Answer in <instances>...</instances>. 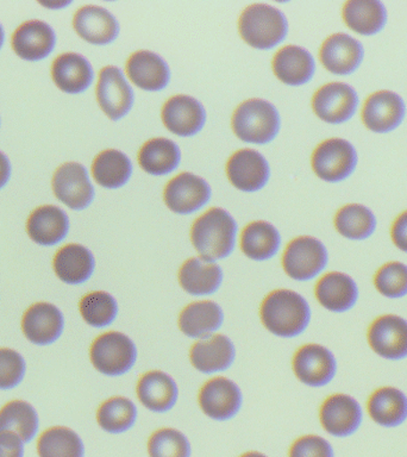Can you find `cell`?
I'll return each instance as SVG.
<instances>
[{
  "label": "cell",
  "mask_w": 407,
  "mask_h": 457,
  "mask_svg": "<svg viewBox=\"0 0 407 457\" xmlns=\"http://www.w3.org/2000/svg\"><path fill=\"white\" fill-rule=\"evenodd\" d=\"M292 368L300 382L321 387L335 378L337 363L330 350L317 343H307L295 353Z\"/></svg>",
  "instance_id": "obj_10"
},
{
  "label": "cell",
  "mask_w": 407,
  "mask_h": 457,
  "mask_svg": "<svg viewBox=\"0 0 407 457\" xmlns=\"http://www.w3.org/2000/svg\"><path fill=\"white\" fill-rule=\"evenodd\" d=\"M67 4H70V2H54V3H42V5H45L46 7H52V9H59V7H62L64 5H67Z\"/></svg>",
  "instance_id": "obj_50"
},
{
  "label": "cell",
  "mask_w": 407,
  "mask_h": 457,
  "mask_svg": "<svg viewBox=\"0 0 407 457\" xmlns=\"http://www.w3.org/2000/svg\"><path fill=\"white\" fill-rule=\"evenodd\" d=\"M95 257L84 245L70 243L57 250L53 260L56 277L68 285H80L92 277Z\"/></svg>",
  "instance_id": "obj_31"
},
{
  "label": "cell",
  "mask_w": 407,
  "mask_h": 457,
  "mask_svg": "<svg viewBox=\"0 0 407 457\" xmlns=\"http://www.w3.org/2000/svg\"><path fill=\"white\" fill-rule=\"evenodd\" d=\"M70 221L60 207L42 205L30 213L27 220V232L32 241L41 245H54L68 234Z\"/></svg>",
  "instance_id": "obj_30"
},
{
  "label": "cell",
  "mask_w": 407,
  "mask_h": 457,
  "mask_svg": "<svg viewBox=\"0 0 407 457\" xmlns=\"http://www.w3.org/2000/svg\"><path fill=\"white\" fill-rule=\"evenodd\" d=\"M239 457H268V456H266V455H264V453H259V452H248V453H242V455Z\"/></svg>",
  "instance_id": "obj_51"
},
{
  "label": "cell",
  "mask_w": 407,
  "mask_h": 457,
  "mask_svg": "<svg viewBox=\"0 0 407 457\" xmlns=\"http://www.w3.org/2000/svg\"><path fill=\"white\" fill-rule=\"evenodd\" d=\"M52 186L56 198L71 210H84L95 198L87 171L80 163L61 164L53 175Z\"/></svg>",
  "instance_id": "obj_14"
},
{
  "label": "cell",
  "mask_w": 407,
  "mask_h": 457,
  "mask_svg": "<svg viewBox=\"0 0 407 457\" xmlns=\"http://www.w3.org/2000/svg\"><path fill=\"white\" fill-rule=\"evenodd\" d=\"M359 96L352 86L343 82H330L318 88L312 96V109L316 116L330 124H342L355 114Z\"/></svg>",
  "instance_id": "obj_9"
},
{
  "label": "cell",
  "mask_w": 407,
  "mask_h": 457,
  "mask_svg": "<svg viewBox=\"0 0 407 457\" xmlns=\"http://www.w3.org/2000/svg\"><path fill=\"white\" fill-rule=\"evenodd\" d=\"M320 421L328 435L337 438L349 437L362 424V410L352 396L336 393L321 403Z\"/></svg>",
  "instance_id": "obj_13"
},
{
  "label": "cell",
  "mask_w": 407,
  "mask_h": 457,
  "mask_svg": "<svg viewBox=\"0 0 407 457\" xmlns=\"http://www.w3.org/2000/svg\"><path fill=\"white\" fill-rule=\"evenodd\" d=\"M223 310L211 300L188 303L179 314V328L191 338H205L213 335L223 324Z\"/></svg>",
  "instance_id": "obj_28"
},
{
  "label": "cell",
  "mask_w": 407,
  "mask_h": 457,
  "mask_svg": "<svg viewBox=\"0 0 407 457\" xmlns=\"http://www.w3.org/2000/svg\"><path fill=\"white\" fill-rule=\"evenodd\" d=\"M73 28L75 32L91 45L104 46L116 39L120 32L116 18L95 5H86L74 14Z\"/></svg>",
  "instance_id": "obj_24"
},
{
  "label": "cell",
  "mask_w": 407,
  "mask_h": 457,
  "mask_svg": "<svg viewBox=\"0 0 407 457\" xmlns=\"http://www.w3.org/2000/svg\"><path fill=\"white\" fill-rule=\"evenodd\" d=\"M243 41L256 49H270L284 41L287 21L284 14L266 4H253L243 11L238 21Z\"/></svg>",
  "instance_id": "obj_4"
},
{
  "label": "cell",
  "mask_w": 407,
  "mask_h": 457,
  "mask_svg": "<svg viewBox=\"0 0 407 457\" xmlns=\"http://www.w3.org/2000/svg\"><path fill=\"white\" fill-rule=\"evenodd\" d=\"M149 457H191V445L181 431L161 428L154 431L146 443Z\"/></svg>",
  "instance_id": "obj_43"
},
{
  "label": "cell",
  "mask_w": 407,
  "mask_h": 457,
  "mask_svg": "<svg viewBox=\"0 0 407 457\" xmlns=\"http://www.w3.org/2000/svg\"><path fill=\"white\" fill-rule=\"evenodd\" d=\"M125 70L129 79L145 91H160L170 82V71L167 63L149 50H138L131 54Z\"/></svg>",
  "instance_id": "obj_26"
},
{
  "label": "cell",
  "mask_w": 407,
  "mask_h": 457,
  "mask_svg": "<svg viewBox=\"0 0 407 457\" xmlns=\"http://www.w3.org/2000/svg\"><path fill=\"white\" fill-rule=\"evenodd\" d=\"M10 178V162L7 157L0 153V188L5 186Z\"/></svg>",
  "instance_id": "obj_49"
},
{
  "label": "cell",
  "mask_w": 407,
  "mask_h": 457,
  "mask_svg": "<svg viewBox=\"0 0 407 457\" xmlns=\"http://www.w3.org/2000/svg\"><path fill=\"white\" fill-rule=\"evenodd\" d=\"M23 443L14 432H0V457H23Z\"/></svg>",
  "instance_id": "obj_47"
},
{
  "label": "cell",
  "mask_w": 407,
  "mask_h": 457,
  "mask_svg": "<svg viewBox=\"0 0 407 457\" xmlns=\"http://www.w3.org/2000/svg\"><path fill=\"white\" fill-rule=\"evenodd\" d=\"M179 146L170 139H149L138 152L139 167L148 174L164 175L173 171L180 162Z\"/></svg>",
  "instance_id": "obj_36"
},
{
  "label": "cell",
  "mask_w": 407,
  "mask_h": 457,
  "mask_svg": "<svg viewBox=\"0 0 407 457\" xmlns=\"http://www.w3.org/2000/svg\"><path fill=\"white\" fill-rule=\"evenodd\" d=\"M342 18L346 27L356 34L373 36L387 23V11L377 0H349L343 5Z\"/></svg>",
  "instance_id": "obj_34"
},
{
  "label": "cell",
  "mask_w": 407,
  "mask_h": 457,
  "mask_svg": "<svg viewBox=\"0 0 407 457\" xmlns=\"http://www.w3.org/2000/svg\"><path fill=\"white\" fill-rule=\"evenodd\" d=\"M37 453L39 457H84V443L71 428L53 427L39 436Z\"/></svg>",
  "instance_id": "obj_40"
},
{
  "label": "cell",
  "mask_w": 407,
  "mask_h": 457,
  "mask_svg": "<svg viewBox=\"0 0 407 457\" xmlns=\"http://www.w3.org/2000/svg\"><path fill=\"white\" fill-rule=\"evenodd\" d=\"M406 105L402 96L387 89L371 93L363 103L361 120L368 130L387 134L403 123Z\"/></svg>",
  "instance_id": "obj_11"
},
{
  "label": "cell",
  "mask_w": 407,
  "mask_h": 457,
  "mask_svg": "<svg viewBox=\"0 0 407 457\" xmlns=\"http://www.w3.org/2000/svg\"><path fill=\"white\" fill-rule=\"evenodd\" d=\"M198 403L204 414L211 420H232L242 407L241 389L230 378H210L200 388Z\"/></svg>",
  "instance_id": "obj_12"
},
{
  "label": "cell",
  "mask_w": 407,
  "mask_h": 457,
  "mask_svg": "<svg viewBox=\"0 0 407 457\" xmlns=\"http://www.w3.org/2000/svg\"><path fill=\"white\" fill-rule=\"evenodd\" d=\"M82 320L93 328H105L112 324L118 314L116 299L104 291L89 292L79 303Z\"/></svg>",
  "instance_id": "obj_42"
},
{
  "label": "cell",
  "mask_w": 407,
  "mask_h": 457,
  "mask_svg": "<svg viewBox=\"0 0 407 457\" xmlns=\"http://www.w3.org/2000/svg\"><path fill=\"white\" fill-rule=\"evenodd\" d=\"M275 77L289 86H300L312 79L316 63L307 50L298 46H286L278 50L271 62Z\"/></svg>",
  "instance_id": "obj_29"
},
{
  "label": "cell",
  "mask_w": 407,
  "mask_h": 457,
  "mask_svg": "<svg viewBox=\"0 0 407 457\" xmlns=\"http://www.w3.org/2000/svg\"><path fill=\"white\" fill-rule=\"evenodd\" d=\"M323 243L310 236L292 239L282 255V268L293 280L307 281L316 278L328 264Z\"/></svg>",
  "instance_id": "obj_7"
},
{
  "label": "cell",
  "mask_w": 407,
  "mask_h": 457,
  "mask_svg": "<svg viewBox=\"0 0 407 457\" xmlns=\"http://www.w3.org/2000/svg\"><path fill=\"white\" fill-rule=\"evenodd\" d=\"M137 420V409L125 396H112L105 400L96 411V421L109 434H121L130 430Z\"/></svg>",
  "instance_id": "obj_41"
},
{
  "label": "cell",
  "mask_w": 407,
  "mask_h": 457,
  "mask_svg": "<svg viewBox=\"0 0 407 457\" xmlns=\"http://www.w3.org/2000/svg\"><path fill=\"white\" fill-rule=\"evenodd\" d=\"M235 135L242 141L266 145L273 141L280 129L278 110L262 99H248L239 104L231 118Z\"/></svg>",
  "instance_id": "obj_3"
},
{
  "label": "cell",
  "mask_w": 407,
  "mask_h": 457,
  "mask_svg": "<svg viewBox=\"0 0 407 457\" xmlns=\"http://www.w3.org/2000/svg\"><path fill=\"white\" fill-rule=\"evenodd\" d=\"M25 374L23 357L16 350L0 348V389L16 387Z\"/></svg>",
  "instance_id": "obj_45"
},
{
  "label": "cell",
  "mask_w": 407,
  "mask_h": 457,
  "mask_svg": "<svg viewBox=\"0 0 407 457\" xmlns=\"http://www.w3.org/2000/svg\"><path fill=\"white\" fill-rule=\"evenodd\" d=\"M363 46L352 36L334 34L328 36L320 49V63L336 75H349L359 70L363 60Z\"/></svg>",
  "instance_id": "obj_18"
},
{
  "label": "cell",
  "mask_w": 407,
  "mask_h": 457,
  "mask_svg": "<svg viewBox=\"0 0 407 457\" xmlns=\"http://www.w3.org/2000/svg\"><path fill=\"white\" fill-rule=\"evenodd\" d=\"M260 318L270 334L291 338L302 335L309 327L311 309L299 293L275 289L261 303Z\"/></svg>",
  "instance_id": "obj_1"
},
{
  "label": "cell",
  "mask_w": 407,
  "mask_h": 457,
  "mask_svg": "<svg viewBox=\"0 0 407 457\" xmlns=\"http://www.w3.org/2000/svg\"><path fill=\"white\" fill-rule=\"evenodd\" d=\"M178 386L173 378L161 370H149L139 377L136 395L145 409L163 413L173 409L178 400Z\"/></svg>",
  "instance_id": "obj_25"
},
{
  "label": "cell",
  "mask_w": 407,
  "mask_h": 457,
  "mask_svg": "<svg viewBox=\"0 0 407 457\" xmlns=\"http://www.w3.org/2000/svg\"><path fill=\"white\" fill-rule=\"evenodd\" d=\"M89 359L99 373L118 377L128 373L135 366L137 349L127 335L107 331L93 341Z\"/></svg>",
  "instance_id": "obj_5"
},
{
  "label": "cell",
  "mask_w": 407,
  "mask_h": 457,
  "mask_svg": "<svg viewBox=\"0 0 407 457\" xmlns=\"http://www.w3.org/2000/svg\"><path fill=\"white\" fill-rule=\"evenodd\" d=\"M63 316L49 303H32L21 318V331L34 345H52L63 331Z\"/></svg>",
  "instance_id": "obj_19"
},
{
  "label": "cell",
  "mask_w": 407,
  "mask_h": 457,
  "mask_svg": "<svg viewBox=\"0 0 407 457\" xmlns=\"http://www.w3.org/2000/svg\"><path fill=\"white\" fill-rule=\"evenodd\" d=\"M211 196L209 184L192 173L178 174L168 181L163 200L168 209L179 214H188L202 209Z\"/></svg>",
  "instance_id": "obj_16"
},
{
  "label": "cell",
  "mask_w": 407,
  "mask_h": 457,
  "mask_svg": "<svg viewBox=\"0 0 407 457\" xmlns=\"http://www.w3.org/2000/svg\"><path fill=\"white\" fill-rule=\"evenodd\" d=\"M161 117L168 131L184 137L198 134L205 124V110L202 104L184 95L168 99L162 106Z\"/></svg>",
  "instance_id": "obj_20"
},
{
  "label": "cell",
  "mask_w": 407,
  "mask_h": 457,
  "mask_svg": "<svg viewBox=\"0 0 407 457\" xmlns=\"http://www.w3.org/2000/svg\"><path fill=\"white\" fill-rule=\"evenodd\" d=\"M314 174L321 180L339 182L348 179L357 166V153L352 143L343 138H328L320 143L311 156Z\"/></svg>",
  "instance_id": "obj_6"
},
{
  "label": "cell",
  "mask_w": 407,
  "mask_h": 457,
  "mask_svg": "<svg viewBox=\"0 0 407 457\" xmlns=\"http://www.w3.org/2000/svg\"><path fill=\"white\" fill-rule=\"evenodd\" d=\"M237 225L234 218L220 207L207 210L195 220L191 228V241L200 259L223 260L235 248Z\"/></svg>",
  "instance_id": "obj_2"
},
{
  "label": "cell",
  "mask_w": 407,
  "mask_h": 457,
  "mask_svg": "<svg viewBox=\"0 0 407 457\" xmlns=\"http://www.w3.org/2000/svg\"><path fill=\"white\" fill-rule=\"evenodd\" d=\"M179 284L188 295H211L218 291L223 281V271L216 262L191 257L179 270Z\"/></svg>",
  "instance_id": "obj_27"
},
{
  "label": "cell",
  "mask_w": 407,
  "mask_h": 457,
  "mask_svg": "<svg viewBox=\"0 0 407 457\" xmlns=\"http://www.w3.org/2000/svg\"><path fill=\"white\" fill-rule=\"evenodd\" d=\"M235 360V346L227 336L217 334L198 339L189 352V361L196 370L204 374L224 371Z\"/></svg>",
  "instance_id": "obj_21"
},
{
  "label": "cell",
  "mask_w": 407,
  "mask_h": 457,
  "mask_svg": "<svg viewBox=\"0 0 407 457\" xmlns=\"http://www.w3.org/2000/svg\"><path fill=\"white\" fill-rule=\"evenodd\" d=\"M391 238L396 248L407 253V210L393 220Z\"/></svg>",
  "instance_id": "obj_48"
},
{
  "label": "cell",
  "mask_w": 407,
  "mask_h": 457,
  "mask_svg": "<svg viewBox=\"0 0 407 457\" xmlns=\"http://www.w3.org/2000/svg\"><path fill=\"white\" fill-rule=\"evenodd\" d=\"M242 253L255 261L270 260L277 255L281 245L280 234L270 223L252 221L241 232Z\"/></svg>",
  "instance_id": "obj_35"
},
{
  "label": "cell",
  "mask_w": 407,
  "mask_h": 457,
  "mask_svg": "<svg viewBox=\"0 0 407 457\" xmlns=\"http://www.w3.org/2000/svg\"><path fill=\"white\" fill-rule=\"evenodd\" d=\"M131 173L130 160L120 150H104L93 160L92 175L102 187L120 188L127 184Z\"/></svg>",
  "instance_id": "obj_37"
},
{
  "label": "cell",
  "mask_w": 407,
  "mask_h": 457,
  "mask_svg": "<svg viewBox=\"0 0 407 457\" xmlns=\"http://www.w3.org/2000/svg\"><path fill=\"white\" fill-rule=\"evenodd\" d=\"M228 181L239 191L255 192L270 180V166L259 152L241 149L232 154L227 163Z\"/></svg>",
  "instance_id": "obj_17"
},
{
  "label": "cell",
  "mask_w": 407,
  "mask_h": 457,
  "mask_svg": "<svg viewBox=\"0 0 407 457\" xmlns=\"http://www.w3.org/2000/svg\"><path fill=\"white\" fill-rule=\"evenodd\" d=\"M370 349L386 360L407 357V320L396 314H382L371 321L367 330Z\"/></svg>",
  "instance_id": "obj_8"
},
{
  "label": "cell",
  "mask_w": 407,
  "mask_h": 457,
  "mask_svg": "<svg viewBox=\"0 0 407 457\" xmlns=\"http://www.w3.org/2000/svg\"><path fill=\"white\" fill-rule=\"evenodd\" d=\"M3 42H4V31H3L2 25H0V46H3Z\"/></svg>",
  "instance_id": "obj_52"
},
{
  "label": "cell",
  "mask_w": 407,
  "mask_h": 457,
  "mask_svg": "<svg viewBox=\"0 0 407 457\" xmlns=\"http://www.w3.org/2000/svg\"><path fill=\"white\" fill-rule=\"evenodd\" d=\"M52 78L61 91L77 95L92 84L93 71L84 56L64 53L53 61Z\"/></svg>",
  "instance_id": "obj_32"
},
{
  "label": "cell",
  "mask_w": 407,
  "mask_h": 457,
  "mask_svg": "<svg viewBox=\"0 0 407 457\" xmlns=\"http://www.w3.org/2000/svg\"><path fill=\"white\" fill-rule=\"evenodd\" d=\"M55 34L42 21H28L13 32L11 46L21 59L37 61L48 56L55 46Z\"/></svg>",
  "instance_id": "obj_23"
},
{
  "label": "cell",
  "mask_w": 407,
  "mask_h": 457,
  "mask_svg": "<svg viewBox=\"0 0 407 457\" xmlns=\"http://www.w3.org/2000/svg\"><path fill=\"white\" fill-rule=\"evenodd\" d=\"M370 420L384 428H396L407 420V398L395 387L375 389L367 400Z\"/></svg>",
  "instance_id": "obj_33"
},
{
  "label": "cell",
  "mask_w": 407,
  "mask_h": 457,
  "mask_svg": "<svg viewBox=\"0 0 407 457\" xmlns=\"http://www.w3.org/2000/svg\"><path fill=\"white\" fill-rule=\"evenodd\" d=\"M336 231L349 239H366L377 228V218L368 207L361 204H346L337 211L334 218Z\"/></svg>",
  "instance_id": "obj_38"
},
{
  "label": "cell",
  "mask_w": 407,
  "mask_h": 457,
  "mask_svg": "<svg viewBox=\"0 0 407 457\" xmlns=\"http://www.w3.org/2000/svg\"><path fill=\"white\" fill-rule=\"evenodd\" d=\"M96 102L111 120L128 114L134 105V91L117 67H104L96 87Z\"/></svg>",
  "instance_id": "obj_15"
},
{
  "label": "cell",
  "mask_w": 407,
  "mask_h": 457,
  "mask_svg": "<svg viewBox=\"0 0 407 457\" xmlns=\"http://www.w3.org/2000/svg\"><path fill=\"white\" fill-rule=\"evenodd\" d=\"M37 430V413L30 403L23 400H12L0 409V432H14L21 441L30 442Z\"/></svg>",
  "instance_id": "obj_39"
},
{
  "label": "cell",
  "mask_w": 407,
  "mask_h": 457,
  "mask_svg": "<svg viewBox=\"0 0 407 457\" xmlns=\"http://www.w3.org/2000/svg\"><path fill=\"white\" fill-rule=\"evenodd\" d=\"M288 457H335V453L327 439L317 435H305L292 443Z\"/></svg>",
  "instance_id": "obj_46"
},
{
  "label": "cell",
  "mask_w": 407,
  "mask_h": 457,
  "mask_svg": "<svg viewBox=\"0 0 407 457\" xmlns=\"http://www.w3.org/2000/svg\"><path fill=\"white\" fill-rule=\"evenodd\" d=\"M314 295L324 309L342 313L355 305L359 299V288L349 275L330 271L317 281Z\"/></svg>",
  "instance_id": "obj_22"
},
{
  "label": "cell",
  "mask_w": 407,
  "mask_h": 457,
  "mask_svg": "<svg viewBox=\"0 0 407 457\" xmlns=\"http://www.w3.org/2000/svg\"><path fill=\"white\" fill-rule=\"evenodd\" d=\"M377 291L387 298H402L407 295V266L399 261L385 263L374 274Z\"/></svg>",
  "instance_id": "obj_44"
}]
</instances>
